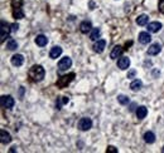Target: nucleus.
<instances>
[{"mask_svg":"<svg viewBox=\"0 0 164 153\" xmlns=\"http://www.w3.org/2000/svg\"><path fill=\"white\" fill-rule=\"evenodd\" d=\"M162 29V23L159 21H152L148 24V32L149 33H158Z\"/></svg>","mask_w":164,"mask_h":153,"instance_id":"10","label":"nucleus"},{"mask_svg":"<svg viewBox=\"0 0 164 153\" xmlns=\"http://www.w3.org/2000/svg\"><path fill=\"white\" fill-rule=\"evenodd\" d=\"M71 65H72V59L70 57H64V58H62L58 62V69H59L61 72L67 71L68 68H71Z\"/></svg>","mask_w":164,"mask_h":153,"instance_id":"6","label":"nucleus"},{"mask_svg":"<svg viewBox=\"0 0 164 153\" xmlns=\"http://www.w3.org/2000/svg\"><path fill=\"white\" fill-rule=\"evenodd\" d=\"M13 18L15 20H20L24 18V11L22 8H13Z\"/></svg>","mask_w":164,"mask_h":153,"instance_id":"19","label":"nucleus"},{"mask_svg":"<svg viewBox=\"0 0 164 153\" xmlns=\"http://www.w3.org/2000/svg\"><path fill=\"white\" fill-rule=\"evenodd\" d=\"M80 30H81L82 34H87V33H90V32L92 30V24H91V21H88V20L82 21V23L80 24Z\"/></svg>","mask_w":164,"mask_h":153,"instance_id":"7","label":"nucleus"},{"mask_svg":"<svg viewBox=\"0 0 164 153\" xmlns=\"http://www.w3.org/2000/svg\"><path fill=\"white\" fill-rule=\"evenodd\" d=\"M144 141H145L146 143H149V144L154 143V142H155V134H154L153 132H146V133L144 134Z\"/></svg>","mask_w":164,"mask_h":153,"instance_id":"22","label":"nucleus"},{"mask_svg":"<svg viewBox=\"0 0 164 153\" xmlns=\"http://www.w3.org/2000/svg\"><path fill=\"white\" fill-rule=\"evenodd\" d=\"M18 29H19V25H18L17 23H15V24H11V32H14V33H15Z\"/></svg>","mask_w":164,"mask_h":153,"instance_id":"30","label":"nucleus"},{"mask_svg":"<svg viewBox=\"0 0 164 153\" xmlns=\"http://www.w3.org/2000/svg\"><path fill=\"white\" fill-rule=\"evenodd\" d=\"M149 21V17L146 15V14H141V15H139L138 18H136V24L138 25H146Z\"/></svg>","mask_w":164,"mask_h":153,"instance_id":"21","label":"nucleus"},{"mask_svg":"<svg viewBox=\"0 0 164 153\" xmlns=\"http://www.w3.org/2000/svg\"><path fill=\"white\" fill-rule=\"evenodd\" d=\"M101 35V30L99 29V28H93V29L91 30V34H90V39L91 40H97Z\"/></svg>","mask_w":164,"mask_h":153,"instance_id":"24","label":"nucleus"},{"mask_svg":"<svg viewBox=\"0 0 164 153\" xmlns=\"http://www.w3.org/2000/svg\"><path fill=\"white\" fill-rule=\"evenodd\" d=\"M162 152H164V147H163V148H162Z\"/></svg>","mask_w":164,"mask_h":153,"instance_id":"33","label":"nucleus"},{"mask_svg":"<svg viewBox=\"0 0 164 153\" xmlns=\"http://www.w3.org/2000/svg\"><path fill=\"white\" fill-rule=\"evenodd\" d=\"M160 50H162L160 44L154 43V44L150 45V48H148V54H149V55H158V54L160 53Z\"/></svg>","mask_w":164,"mask_h":153,"instance_id":"15","label":"nucleus"},{"mask_svg":"<svg viewBox=\"0 0 164 153\" xmlns=\"http://www.w3.org/2000/svg\"><path fill=\"white\" fill-rule=\"evenodd\" d=\"M0 141H2L3 144H8L11 142V136L9 132H6L5 129H2L0 131Z\"/></svg>","mask_w":164,"mask_h":153,"instance_id":"11","label":"nucleus"},{"mask_svg":"<svg viewBox=\"0 0 164 153\" xmlns=\"http://www.w3.org/2000/svg\"><path fill=\"white\" fill-rule=\"evenodd\" d=\"M61 54H62V48H61L59 45H54V47L51 49V52H49V58L57 59Z\"/></svg>","mask_w":164,"mask_h":153,"instance_id":"12","label":"nucleus"},{"mask_svg":"<svg viewBox=\"0 0 164 153\" xmlns=\"http://www.w3.org/2000/svg\"><path fill=\"white\" fill-rule=\"evenodd\" d=\"M141 87H143V82H141L140 79H135V80H133V82H131V84H130V88H131V90H134V92L140 90Z\"/></svg>","mask_w":164,"mask_h":153,"instance_id":"20","label":"nucleus"},{"mask_svg":"<svg viewBox=\"0 0 164 153\" xmlns=\"http://www.w3.org/2000/svg\"><path fill=\"white\" fill-rule=\"evenodd\" d=\"M6 48H8V50H17V49H18V43H17V40L10 39L8 43H6Z\"/></svg>","mask_w":164,"mask_h":153,"instance_id":"25","label":"nucleus"},{"mask_svg":"<svg viewBox=\"0 0 164 153\" xmlns=\"http://www.w3.org/2000/svg\"><path fill=\"white\" fill-rule=\"evenodd\" d=\"M0 30H2V43H4L5 39L10 38L9 34L11 32V25L9 23H6L5 20H2V28H0Z\"/></svg>","mask_w":164,"mask_h":153,"instance_id":"3","label":"nucleus"},{"mask_svg":"<svg viewBox=\"0 0 164 153\" xmlns=\"http://www.w3.org/2000/svg\"><path fill=\"white\" fill-rule=\"evenodd\" d=\"M146 114H148L146 107H144V105L138 107V109H136V117H138V119H144L146 117Z\"/></svg>","mask_w":164,"mask_h":153,"instance_id":"18","label":"nucleus"},{"mask_svg":"<svg viewBox=\"0 0 164 153\" xmlns=\"http://www.w3.org/2000/svg\"><path fill=\"white\" fill-rule=\"evenodd\" d=\"M139 41L141 44H148V43H150L152 41V36H150V34L148 33V32H141L140 34H139Z\"/></svg>","mask_w":164,"mask_h":153,"instance_id":"14","label":"nucleus"},{"mask_svg":"<svg viewBox=\"0 0 164 153\" xmlns=\"http://www.w3.org/2000/svg\"><path fill=\"white\" fill-rule=\"evenodd\" d=\"M23 0H11V6L13 8H22Z\"/></svg>","mask_w":164,"mask_h":153,"instance_id":"27","label":"nucleus"},{"mask_svg":"<svg viewBox=\"0 0 164 153\" xmlns=\"http://www.w3.org/2000/svg\"><path fill=\"white\" fill-rule=\"evenodd\" d=\"M158 8H159V11H160V13H164V0H159Z\"/></svg>","mask_w":164,"mask_h":153,"instance_id":"29","label":"nucleus"},{"mask_svg":"<svg viewBox=\"0 0 164 153\" xmlns=\"http://www.w3.org/2000/svg\"><path fill=\"white\" fill-rule=\"evenodd\" d=\"M106 152H110V153H117V148H115L114 146H109Z\"/></svg>","mask_w":164,"mask_h":153,"instance_id":"28","label":"nucleus"},{"mask_svg":"<svg viewBox=\"0 0 164 153\" xmlns=\"http://www.w3.org/2000/svg\"><path fill=\"white\" fill-rule=\"evenodd\" d=\"M135 74H136V71H130V72L128 73V78H134Z\"/></svg>","mask_w":164,"mask_h":153,"instance_id":"31","label":"nucleus"},{"mask_svg":"<svg viewBox=\"0 0 164 153\" xmlns=\"http://www.w3.org/2000/svg\"><path fill=\"white\" fill-rule=\"evenodd\" d=\"M68 97H58L57 98V102H56V108L57 109H61L63 104H67L68 103Z\"/></svg>","mask_w":164,"mask_h":153,"instance_id":"23","label":"nucleus"},{"mask_svg":"<svg viewBox=\"0 0 164 153\" xmlns=\"http://www.w3.org/2000/svg\"><path fill=\"white\" fill-rule=\"evenodd\" d=\"M10 62H11V64L14 65V67H20V65H23V63H24V57H23L22 54H14V55L11 57Z\"/></svg>","mask_w":164,"mask_h":153,"instance_id":"8","label":"nucleus"},{"mask_svg":"<svg viewBox=\"0 0 164 153\" xmlns=\"http://www.w3.org/2000/svg\"><path fill=\"white\" fill-rule=\"evenodd\" d=\"M105 47H106V40L100 39V40H97L96 43L93 44V50L96 52V53H102L104 49H105Z\"/></svg>","mask_w":164,"mask_h":153,"instance_id":"13","label":"nucleus"},{"mask_svg":"<svg viewBox=\"0 0 164 153\" xmlns=\"http://www.w3.org/2000/svg\"><path fill=\"white\" fill-rule=\"evenodd\" d=\"M78 128L81 131H84V132L91 129L92 128V120H91V118H87V117L81 118L80 122H78Z\"/></svg>","mask_w":164,"mask_h":153,"instance_id":"4","label":"nucleus"},{"mask_svg":"<svg viewBox=\"0 0 164 153\" xmlns=\"http://www.w3.org/2000/svg\"><path fill=\"white\" fill-rule=\"evenodd\" d=\"M47 43H48V38H47L46 35H43V34L37 35V38H35V44H37V45L44 47V45H47Z\"/></svg>","mask_w":164,"mask_h":153,"instance_id":"17","label":"nucleus"},{"mask_svg":"<svg viewBox=\"0 0 164 153\" xmlns=\"http://www.w3.org/2000/svg\"><path fill=\"white\" fill-rule=\"evenodd\" d=\"M14 98L11 95H2V107L5 109H11L14 107Z\"/></svg>","mask_w":164,"mask_h":153,"instance_id":"5","label":"nucleus"},{"mask_svg":"<svg viewBox=\"0 0 164 153\" xmlns=\"http://www.w3.org/2000/svg\"><path fill=\"white\" fill-rule=\"evenodd\" d=\"M122 52H124V49H122L120 45L114 47L113 50H111V53H110V58H111V59H117L120 55L122 54Z\"/></svg>","mask_w":164,"mask_h":153,"instance_id":"16","label":"nucleus"},{"mask_svg":"<svg viewBox=\"0 0 164 153\" xmlns=\"http://www.w3.org/2000/svg\"><path fill=\"white\" fill-rule=\"evenodd\" d=\"M28 75H29V78H31L32 82H40V80H43V78L46 75V71H44V68L42 65L34 64L29 69Z\"/></svg>","mask_w":164,"mask_h":153,"instance_id":"1","label":"nucleus"},{"mask_svg":"<svg viewBox=\"0 0 164 153\" xmlns=\"http://www.w3.org/2000/svg\"><path fill=\"white\" fill-rule=\"evenodd\" d=\"M73 79H75V73H70L67 75H62L61 78H58V80L56 82V84H57L58 88H66Z\"/></svg>","mask_w":164,"mask_h":153,"instance_id":"2","label":"nucleus"},{"mask_svg":"<svg viewBox=\"0 0 164 153\" xmlns=\"http://www.w3.org/2000/svg\"><path fill=\"white\" fill-rule=\"evenodd\" d=\"M117 102H119L120 104H122V105H125V104L129 103V97H126V95H124V94H120V95L117 97Z\"/></svg>","mask_w":164,"mask_h":153,"instance_id":"26","label":"nucleus"},{"mask_svg":"<svg viewBox=\"0 0 164 153\" xmlns=\"http://www.w3.org/2000/svg\"><path fill=\"white\" fill-rule=\"evenodd\" d=\"M15 148H17V147H11V148H10V151H9V152H15V151H17V149H15Z\"/></svg>","mask_w":164,"mask_h":153,"instance_id":"32","label":"nucleus"},{"mask_svg":"<svg viewBox=\"0 0 164 153\" xmlns=\"http://www.w3.org/2000/svg\"><path fill=\"white\" fill-rule=\"evenodd\" d=\"M117 67L121 69V71H125L130 67V59L128 57H121L119 60H117Z\"/></svg>","mask_w":164,"mask_h":153,"instance_id":"9","label":"nucleus"}]
</instances>
